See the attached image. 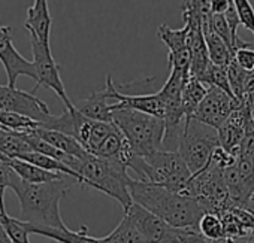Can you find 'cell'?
I'll return each mask as SVG.
<instances>
[{
	"label": "cell",
	"instance_id": "cell-1",
	"mask_svg": "<svg viewBox=\"0 0 254 243\" xmlns=\"http://www.w3.org/2000/svg\"><path fill=\"white\" fill-rule=\"evenodd\" d=\"M72 182L76 181L70 176H63L45 184H30L14 172L9 188L18 197L21 221L36 227L67 228L60 215V201L67 194Z\"/></svg>",
	"mask_w": 254,
	"mask_h": 243
},
{
	"label": "cell",
	"instance_id": "cell-2",
	"mask_svg": "<svg viewBox=\"0 0 254 243\" xmlns=\"http://www.w3.org/2000/svg\"><path fill=\"white\" fill-rule=\"evenodd\" d=\"M129 190L133 203L160 216L169 225L175 228H199L205 210L193 195L138 179H132Z\"/></svg>",
	"mask_w": 254,
	"mask_h": 243
},
{
	"label": "cell",
	"instance_id": "cell-3",
	"mask_svg": "<svg viewBox=\"0 0 254 243\" xmlns=\"http://www.w3.org/2000/svg\"><path fill=\"white\" fill-rule=\"evenodd\" d=\"M75 172L79 175L82 187H91L105 193L115 198L124 210L133 204L129 190L133 178L127 173L129 170L88 152L84 158H79Z\"/></svg>",
	"mask_w": 254,
	"mask_h": 243
},
{
	"label": "cell",
	"instance_id": "cell-4",
	"mask_svg": "<svg viewBox=\"0 0 254 243\" xmlns=\"http://www.w3.org/2000/svg\"><path fill=\"white\" fill-rule=\"evenodd\" d=\"M112 123L136 155L147 157L163 149L165 119L129 107H112Z\"/></svg>",
	"mask_w": 254,
	"mask_h": 243
},
{
	"label": "cell",
	"instance_id": "cell-5",
	"mask_svg": "<svg viewBox=\"0 0 254 243\" xmlns=\"http://www.w3.org/2000/svg\"><path fill=\"white\" fill-rule=\"evenodd\" d=\"M129 170H133L136 175L135 179L138 181L156 184L177 193H186L193 175L180 152L165 149L147 157L135 155L130 161Z\"/></svg>",
	"mask_w": 254,
	"mask_h": 243
},
{
	"label": "cell",
	"instance_id": "cell-6",
	"mask_svg": "<svg viewBox=\"0 0 254 243\" xmlns=\"http://www.w3.org/2000/svg\"><path fill=\"white\" fill-rule=\"evenodd\" d=\"M220 146L217 129L196 118L186 121V129L180 142L178 152L187 163L191 173L200 172L209 161L212 152Z\"/></svg>",
	"mask_w": 254,
	"mask_h": 243
},
{
	"label": "cell",
	"instance_id": "cell-7",
	"mask_svg": "<svg viewBox=\"0 0 254 243\" xmlns=\"http://www.w3.org/2000/svg\"><path fill=\"white\" fill-rule=\"evenodd\" d=\"M186 193L197 198L205 212L221 213L235 206L224 182L223 169L211 161L200 172L191 175Z\"/></svg>",
	"mask_w": 254,
	"mask_h": 243
},
{
	"label": "cell",
	"instance_id": "cell-8",
	"mask_svg": "<svg viewBox=\"0 0 254 243\" xmlns=\"http://www.w3.org/2000/svg\"><path fill=\"white\" fill-rule=\"evenodd\" d=\"M30 44H32V55H33L32 63L36 72V87L32 93H35L39 87L50 88L62 98L66 109H73L75 104L70 101L66 93L63 79L60 76V66L53 57L50 42H44L35 36H30Z\"/></svg>",
	"mask_w": 254,
	"mask_h": 243
},
{
	"label": "cell",
	"instance_id": "cell-9",
	"mask_svg": "<svg viewBox=\"0 0 254 243\" xmlns=\"http://www.w3.org/2000/svg\"><path fill=\"white\" fill-rule=\"evenodd\" d=\"M0 109L24 115L39 124L51 116L47 103L38 98L35 93H27L11 85H0Z\"/></svg>",
	"mask_w": 254,
	"mask_h": 243
},
{
	"label": "cell",
	"instance_id": "cell-10",
	"mask_svg": "<svg viewBox=\"0 0 254 243\" xmlns=\"http://www.w3.org/2000/svg\"><path fill=\"white\" fill-rule=\"evenodd\" d=\"M124 213L129 216L148 243H175L178 240V228L169 225L160 216L147 210L138 203H133Z\"/></svg>",
	"mask_w": 254,
	"mask_h": 243
},
{
	"label": "cell",
	"instance_id": "cell-11",
	"mask_svg": "<svg viewBox=\"0 0 254 243\" xmlns=\"http://www.w3.org/2000/svg\"><path fill=\"white\" fill-rule=\"evenodd\" d=\"M239 104L241 101L235 96H230L217 87H209L193 118L214 129H218Z\"/></svg>",
	"mask_w": 254,
	"mask_h": 243
},
{
	"label": "cell",
	"instance_id": "cell-12",
	"mask_svg": "<svg viewBox=\"0 0 254 243\" xmlns=\"http://www.w3.org/2000/svg\"><path fill=\"white\" fill-rule=\"evenodd\" d=\"M0 63L5 67L8 85L17 87V81L20 76L32 78L36 82L35 66L15 49L12 44L11 27L8 26H0Z\"/></svg>",
	"mask_w": 254,
	"mask_h": 243
},
{
	"label": "cell",
	"instance_id": "cell-13",
	"mask_svg": "<svg viewBox=\"0 0 254 243\" xmlns=\"http://www.w3.org/2000/svg\"><path fill=\"white\" fill-rule=\"evenodd\" d=\"M253 113V106L248 103H241L224 123L217 129L220 146L229 152L238 154L239 145L242 142L247 121Z\"/></svg>",
	"mask_w": 254,
	"mask_h": 243
},
{
	"label": "cell",
	"instance_id": "cell-14",
	"mask_svg": "<svg viewBox=\"0 0 254 243\" xmlns=\"http://www.w3.org/2000/svg\"><path fill=\"white\" fill-rule=\"evenodd\" d=\"M51 15L48 8V0H35L33 5L27 8V18L24 27L30 36L38 38L39 41L50 42L51 35Z\"/></svg>",
	"mask_w": 254,
	"mask_h": 243
},
{
	"label": "cell",
	"instance_id": "cell-15",
	"mask_svg": "<svg viewBox=\"0 0 254 243\" xmlns=\"http://www.w3.org/2000/svg\"><path fill=\"white\" fill-rule=\"evenodd\" d=\"M24 225L30 234L44 236V237H48V239L60 242V243H105L103 237L97 239V237L90 236L87 233L88 231L87 227H81V230L72 231L69 228L62 230V228H53V227H36V225H30L27 222H24Z\"/></svg>",
	"mask_w": 254,
	"mask_h": 243
},
{
	"label": "cell",
	"instance_id": "cell-16",
	"mask_svg": "<svg viewBox=\"0 0 254 243\" xmlns=\"http://www.w3.org/2000/svg\"><path fill=\"white\" fill-rule=\"evenodd\" d=\"M75 107L90 119L112 123V101L108 98L105 90L93 91L85 100L75 104Z\"/></svg>",
	"mask_w": 254,
	"mask_h": 243
},
{
	"label": "cell",
	"instance_id": "cell-17",
	"mask_svg": "<svg viewBox=\"0 0 254 243\" xmlns=\"http://www.w3.org/2000/svg\"><path fill=\"white\" fill-rule=\"evenodd\" d=\"M2 155V154H0ZM3 160L9 164V167L26 182H30V184H45V182H51V181H57V179H62L63 176H67V175H63V173H56V172H50V170H45L36 164H32L26 160H21V158H9V157H5L2 155Z\"/></svg>",
	"mask_w": 254,
	"mask_h": 243
},
{
	"label": "cell",
	"instance_id": "cell-18",
	"mask_svg": "<svg viewBox=\"0 0 254 243\" xmlns=\"http://www.w3.org/2000/svg\"><path fill=\"white\" fill-rule=\"evenodd\" d=\"M33 151L26 139V133L0 126V154L9 158H21Z\"/></svg>",
	"mask_w": 254,
	"mask_h": 243
},
{
	"label": "cell",
	"instance_id": "cell-19",
	"mask_svg": "<svg viewBox=\"0 0 254 243\" xmlns=\"http://www.w3.org/2000/svg\"><path fill=\"white\" fill-rule=\"evenodd\" d=\"M35 132L44 141H47L48 144H51L53 146L62 149L63 152H66L69 155H73V157H78V158H84L88 154V151L73 136H69L66 133L57 132V130L44 129V127H36Z\"/></svg>",
	"mask_w": 254,
	"mask_h": 243
},
{
	"label": "cell",
	"instance_id": "cell-20",
	"mask_svg": "<svg viewBox=\"0 0 254 243\" xmlns=\"http://www.w3.org/2000/svg\"><path fill=\"white\" fill-rule=\"evenodd\" d=\"M202 29H203V35H205V41H206L209 60L217 66L227 67L235 57L233 49L214 30H211L208 24L202 23Z\"/></svg>",
	"mask_w": 254,
	"mask_h": 243
},
{
	"label": "cell",
	"instance_id": "cell-21",
	"mask_svg": "<svg viewBox=\"0 0 254 243\" xmlns=\"http://www.w3.org/2000/svg\"><path fill=\"white\" fill-rule=\"evenodd\" d=\"M208 90H209V87L206 84H203L202 81H199L197 78H194L191 75L186 79L184 87H183L181 100H183V109H184L187 119L193 118L200 101L205 98Z\"/></svg>",
	"mask_w": 254,
	"mask_h": 243
},
{
	"label": "cell",
	"instance_id": "cell-22",
	"mask_svg": "<svg viewBox=\"0 0 254 243\" xmlns=\"http://www.w3.org/2000/svg\"><path fill=\"white\" fill-rule=\"evenodd\" d=\"M103 242L105 243H148L142 236V233L135 225V222L126 213L120 221V224L112 230V233L103 237Z\"/></svg>",
	"mask_w": 254,
	"mask_h": 243
},
{
	"label": "cell",
	"instance_id": "cell-23",
	"mask_svg": "<svg viewBox=\"0 0 254 243\" xmlns=\"http://www.w3.org/2000/svg\"><path fill=\"white\" fill-rule=\"evenodd\" d=\"M189 32H190V27L187 24H184V27L178 30L171 29L166 24H162L157 30V36L168 47L169 52H174V51L189 47Z\"/></svg>",
	"mask_w": 254,
	"mask_h": 243
},
{
	"label": "cell",
	"instance_id": "cell-24",
	"mask_svg": "<svg viewBox=\"0 0 254 243\" xmlns=\"http://www.w3.org/2000/svg\"><path fill=\"white\" fill-rule=\"evenodd\" d=\"M200 81L203 84H206L208 87H217V88L226 91L227 94L233 96L232 88H230V82H229L227 67H224V66H217L211 61L208 70L205 72V75Z\"/></svg>",
	"mask_w": 254,
	"mask_h": 243
},
{
	"label": "cell",
	"instance_id": "cell-25",
	"mask_svg": "<svg viewBox=\"0 0 254 243\" xmlns=\"http://www.w3.org/2000/svg\"><path fill=\"white\" fill-rule=\"evenodd\" d=\"M227 73H229V82H230V88L233 96L244 103L245 101V84H247V78H248V70L242 69L235 60L230 61V64L227 66Z\"/></svg>",
	"mask_w": 254,
	"mask_h": 243
},
{
	"label": "cell",
	"instance_id": "cell-26",
	"mask_svg": "<svg viewBox=\"0 0 254 243\" xmlns=\"http://www.w3.org/2000/svg\"><path fill=\"white\" fill-rule=\"evenodd\" d=\"M115 129L114 123H103V121H93L91 129H90V135L85 144V149L90 154H94V151L100 146V144L112 133V130Z\"/></svg>",
	"mask_w": 254,
	"mask_h": 243
},
{
	"label": "cell",
	"instance_id": "cell-27",
	"mask_svg": "<svg viewBox=\"0 0 254 243\" xmlns=\"http://www.w3.org/2000/svg\"><path fill=\"white\" fill-rule=\"evenodd\" d=\"M0 126H5V127L12 129V130L24 132V130H30V129L39 127V123H38V121H35V119H32V118L24 116V115L0 109Z\"/></svg>",
	"mask_w": 254,
	"mask_h": 243
},
{
	"label": "cell",
	"instance_id": "cell-28",
	"mask_svg": "<svg viewBox=\"0 0 254 243\" xmlns=\"http://www.w3.org/2000/svg\"><path fill=\"white\" fill-rule=\"evenodd\" d=\"M199 230L211 239H224V225L220 213L205 212L199 221Z\"/></svg>",
	"mask_w": 254,
	"mask_h": 243
},
{
	"label": "cell",
	"instance_id": "cell-29",
	"mask_svg": "<svg viewBox=\"0 0 254 243\" xmlns=\"http://www.w3.org/2000/svg\"><path fill=\"white\" fill-rule=\"evenodd\" d=\"M2 222L14 243H30L29 240V230L26 228L21 219H15L8 213H2Z\"/></svg>",
	"mask_w": 254,
	"mask_h": 243
},
{
	"label": "cell",
	"instance_id": "cell-30",
	"mask_svg": "<svg viewBox=\"0 0 254 243\" xmlns=\"http://www.w3.org/2000/svg\"><path fill=\"white\" fill-rule=\"evenodd\" d=\"M169 60V69L183 73L184 76H190V69H191V51L190 47H186L183 49L174 51L168 54Z\"/></svg>",
	"mask_w": 254,
	"mask_h": 243
},
{
	"label": "cell",
	"instance_id": "cell-31",
	"mask_svg": "<svg viewBox=\"0 0 254 243\" xmlns=\"http://www.w3.org/2000/svg\"><path fill=\"white\" fill-rule=\"evenodd\" d=\"M180 243H232L230 239H211L206 237L199 228H178Z\"/></svg>",
	"mask_w": 254,
	"mask_h": 243
},
{
	"label": "cell",
	"instance_id": "cell-32",
	"mask_svg": "<svg viewBox=\"0 0 254 243\" xmlns=\"http://www.w3.org/2000/svg\"><path fill=\"white\" fill-rule=\"evenodd\" d=\"M238 157L254 163V115L253 113L247 121L245 133H244L242 142L238 149Z\"/></svg>",
	"mask_w": 254,
	"mask_h": 243
},
{
	"label": "cell",
	"instance_id": "cell-33",
	"mask_svg": "<svg viewBox=\"0 0 254 243\" xmlns=\"http://www.w3.org/2000/svg\"><path fill=\"white\" fill-rule=\"evenodd\" d=\"M233 5L239 15L241 24L254 35V8L250 0H233Z\"/></svg>",
	"mask_w": 254,
	"mask_h": 243
},
{
	"label": "cell",
	"instance_id": "cell-34",
	"mask_svg": "<svg viewBox=\"0 0 254 243\" xmlns=\"http://www.w3.org/2000/svg\"><path fill=\"white\" fill-rule=\"evenodd\" d=\"M14 176V170L9 167V164L0 155V212L6 213L5 210V191L11 187V181Z\"/></svg>",
	"mask_w": 254,
	"mask_h": 243
},
{
	"label": "cell",
	"instance_id": "cell-35",
	"mask_svg": "<svg viewBox=\"0 0 254 243\" xmlns=\"http://www.w3.org/2000/svg\"><path fill=\"white\" fill-rule=\"evenodd\" d=\"M254 44L251 45H247V47H241L235 51V57L233 60L245 70L251 72L254 70Z\"/></svg>",
	"mask_w": 254,
	"mask_h": 243
},
{
	"label": "cell",
	"instance_id": "cell-36",
	"mask_svg": "<svg viewBox=\"0 0 254 243\" xmlns=\"http://www.w3.org/2000/svg\"><path fill=\"white\" fill-rule=\"evenodd\" d=\"M251 106H254V70L248 72L247 84H245V101Z\"/></svg>",
	"mask_w": 254,
	"mask_h": 243
},
{
	"label": "cell",
	"instance_id": "cell-37",
	"mask_svg": "<svg viewBox=\"0 0 254 243\" xmlns=\"http://www.w3.org/2000/svg\"><path fill=\"white\" fill-rule=\"evenodd\" d=\"M242 207H244L245 210H248L251 215H254V188H253L251 193L248 194V197H247V200L244 201Z\"/></svg>",
	"mask_w": 254,
	"mask_h": 243
},
{
	"label": "cell",
	"instance_id": "cell-38",
	"mask_svg": "<svg viewBox=\"0 0 254 243\" xmlns=\"http://www.w3.org/2000/svg\"><path fill=\"white\" fill-rule=\"evenodd\" d=\"M0 243H14L11 240L8 231H6L5 225H3V222H2V216H0Z\"/></svg>",
	"mask_w": 254,
	"mask_h": 243
},
{
	"label": "cell",
	"instance_id": "cell-39",
	"mask_svg": "<svg viewBox=\"0 0 254 243\" xmlns=\"http://www.w3.org/2000/svg\"><path fill=\"white\" fill-rule=\"evenodd\" d=\"M245 243H254V234H253V236H251V237H248V239H247V242H245Z\"/></svg>",
	"mask_w": 254,
	"mask_h": 243
},
{
	"label": "cell",
	"instance_id": "cell-40",
	"mask_svg": "<svg viewBox=\"0 0 254 243\" xmlns=\"http://www.w3.org/2000/svg\"><path fill=\"white\" fill-rule=\"evenodd\" d=\"M253 115H254V106H253Z\"/></svg>",
	"mask_w": 254,
	"mask_h": 243
},
{
	"label": "cell",
	"instance_id": "cell-41",
	"mask_svg": "<svg viewBox=\"0 0 254 243\" xmlns=\"http://www.w3.org/2000/svg\"><path fill=\"white\" fill-rule=\"evenodd\" d=\"M0 216H2V212H0Z\"/></svg>",
	"mask_w": 254,
	"mask_h": 243
},
{
	"label": "cell",
	"instance_id": "cell-42",
	"mask_svg": "<svg viewBox=\"0 0 254 243\" xmlns=\"http://www.w3.org/2000/svg\"><path fill=\"white\" fill-rule=\"evenodd\" d=\"M175 243H180V242H175Z\"/></svg>",
	"mask_w": 254,
	"mask_h": 243
}]
</instances>
